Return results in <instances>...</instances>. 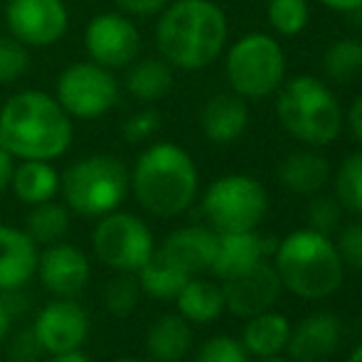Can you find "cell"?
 I'll return each instance as SVG.
<instances>
[{
    "mask_svg": "<svg viewBox=\"0 0 362 362\" xmlns=\"http://www.w3.org/2000/svg\"><path fill=\"white\" fill-rule=\"evenodd\" d=\"M229 45L227 13L215 0H170L156 23L158 54L180 72H200Z\"/></svg>",
    "mask_w": 362,
    "mask_h": 362,
    "instance_id": "cell-1",
    "label": "cell"
},
{
    "mask_svg": "<svg viewBox=\"0 0 362 362\" xmlns=\"http://www.w3.org/2000/svg\"><path fill=\"white\" fill-rule=\"evenodd\" d=\"M131 195L151 217L173 219L195 205L200 170L190 153L175 141H153L129 168Z\"/></svg>",
    "mask_w": 362,
    "mask_h": 362,
    "instance_id": "cell-2",
    "label": "cell"
},
{
    "mask_svg": "<svg viewBox=\"0 0 362 362\" xmlns=\"http://www.w3.org/2000/svg\"><path fill=\"white\" fill-rule=\"evenodd\" d=\"M74 141V119L54 94L23 89L0 106V144L15 160H57Z\"/></svg>",
    "mask_w": 362,
    "mask_h": 362,
    "instance_id": "cell-3",
    "label": "cell"
},
{
    "mask_svg": "<svg viewBox=\"0 0 362 362\" xmlns=\"http://www.w3.org/2000/svg\"><path fill=\"white\" fill-rule=\"evenodd\" d=\"M272 257L284 291L300 300H325L345 281V267L333 237L310 227L286 234L276 242Z\"/></svg>",
    "mask_w": 362,
    "mask_h": 362,
    "instance_id": "cell-4",
    "label": "cell"
},
{
    "mask_svg": "<svg viewBox=\"0 0 362 362\" xmlns=\"http://www.w3.org/2000/svg\"><path fill=\"white\" fill-rule=\"evenodd\" d=\"M274 96L279 126L300 146L325 148L340 139L345 111L325 79L310 74L286 76Z\"/></svg>",
    "mask_w": 362,
    "mask_h": 362,
    "instance_id": "cell-5",
    "label": "cell"
},
{
    "mask_svg": "<svg viewBox=\"0 0 362 362\" xmlns=\"http://www.w3.org/2000/svg\"><path fill=\"white\" fill-rule=\"evenodd\" d=\"M62 202L72 215L99 219L121 210L131 195L129 165L111 153H94L64 168Z\"/></svg>",
    "mask_w": 362,
    "mask_h": 362,
    "instance_id": "cell-6",
    "label": "cell"
},
{
    "mask_svg": "<svg viewBox=\"0 0 362 362\" xmlns=\"http://www.w3.org/2000/svg\"><path fill=\"white\" fill-rule=\"evenodd\" d=\"M224 76L229 91L242 96L244 101L269 99L288 76L286 52L274 35L254 30L227 45Z\"/></svg>",
    "mask_w": 362,
    "mask_h": 362,
    "instance_id": "cell-7",
    "label": "cell"
},
{
    "mask_svg": "<svg viewBox=\"0 0 362 362\" xmlns=\"http://www.w3.org/2000/svg\"><path fill=\"white\" fill-rule=\"evenodd\" d=\"M202 217L217 234L259 229L269 212V192L262 180L247 173L219 175L202 192Z\"/></svg>",
    "mask_w": 362,
    "mask_h": 362,
    "instance_id": "cell-8",
    "label": "cell"
},
{
    "mask_svg": "<svg viewBox=\"0 0 362 362\" xmlns=\"http://www.w3.org/2000/svg\"><path fill=\"white\" fill-rule=\"evenodd\" d=\"M158 244L144 217L114 210L99 217L91 229V252L114 274H139L156 254Z\"/></svg>",
    "mask_w": 362,
    "mask_h": 362,
    "instance_id": "cell-9",
    "label": "cell"
},
{
    "mask_svg": "<svg viewBox=\"0 0 362 362\" xmlns=\"http://www.w3.org/2000/svg\"><path fill=\"white\" fill-rule=\"evenodd\" d=\"M54 99L72 119L94 121L116 109L121 84L111 69L91 62H72L54 81Z\"/></svg>",
    "mask_w": 362,
    "mask_h": 362,
    "instance_id": "cell-10",
    "label": "cell"
},
{
    "mask_svg": "<svg viewBox=\"0 0 362 362\" xmlns=\"http://www.w3.org/2000/svg\"><path fill=\"white\" fill-rule=\"evenodd\" d=\"M141 30L134 18L111 10L99 13L86 23L84 47L91 62L111 69H126L134 59L141 57Z\"/></svg>",
    "mask_w": 362,
    "mask_h": 362,
    "instance_id": "cell-11",
    "label": "cell"
},
{
    "mask_svg": "<svg viewBox=\"0 0 362 362\" xmlns=\"http://www.w3.org/2000/svg\"><path fill=\"white\" fill-rule=\"evenodd\" d=\"M35 338L40 340L45 355H59L81 350L91 335L89 310L76 298H49L33 315Z\"/></svg>",
    "mask_w": 362,
    "mask_h": 362,
    "instance_id": "cell-12",
    "label": "cell"
},
{
    "mask_svg": "<svg viewBox=\"0 0 362 362\" xmlns=\"http://www.w3.org/2000/svg\"><path fill=\"white\" fill-rule=\"evenodd\" d=\"M5 23L25 47H52L67 35L69 10L64 0H8Z\"/></svg>",
    "mask_w": 362,
    "mask_h": 362,
    "instance_id": "cell-13",
    "label": "cell"
},
{
    "mask_svg": "<svg viewBox=\"0 0 362 362\" xmlns=\"http://www.w3.org/2000/svg\"><path fill=\"white\" fill-rule=\"evenodd\" d=\"M35 276L54 298H79L91 281V259L76 244L62 239L42 247Z\"/></svg>",
    "mask_w": 362,
    "mask_h": 362,
    "instance_id": "cell-14",
    "label": "cell"
},
{
    "mask_svg": "<svg viewBox=\"0 0 362 362\" xmlns=\"http://www.w3.org/2000/svg\"><path fill=\"white\" fill-rule=\"evenodd\" d=\"M219 284H222L224 305L237 318H252L262 310L274 308L284 293L281 279H279L272 259H264L262 264L249 269L242 276Z\"/></svg>",
    "mask_w": 362,
    "mask_h": 362,
    "instance_id": "cell-15",
    "label": "cell"
},
{
    "mask_svg": "<svg viewBox=\"0 0 362 362\" xmlns=\"http://www.w3.org/2000/svg\"><path fill=\"white\" fill-rule=\"evenodd\" d=\"M343 343V323L330 310H315L291 325L286 353L291 362H323Z\"/></svg>",
    "mask_w": 362,
    "mask_h": 362,
    "instance_id": "cell-16",
    "label": "cell"
},
{
    "mask_svg": "<svg viewBox=\"0 0 362 362\" xmlns=\"http://www.w3.org/2000/svg\"><path fill=\"white\" fill-rule=\"evenodd\" d=\"M217 239L219 234L210 224H185L180 229H173L158 252L173 262L177 269L187 276H202L212 269L217 254Z\"/></svg>",
    "mask_w": 362,
    "mask_h": 362,
    "instance_id": "cell-17",
    "label": "cell"
},
{
    "mask_svg": "<svg viewBox=\"0 0 362 362\" xmlns=\"http://www.w3.org/2000/svg\"><path fill=\"white\" fill-rule=\"evenodd\" d=\"M274 249H276V244L272 247V244L259 234V229L219 234L217 254H215V262H212L210 272L215 274L219 281H229V279L247 274L249 269L262 264L264 259H272Z\"/></svg>",
    "mask_w": 362,
    "mask_h": 362,
    "instance_id": "cell-18",
    "label": "cell"
},
{
    "mask_svg": "<svg viewBox=\"0 0 362 362\" xmlns=\"http://www.w3.org/2000/svg\"><path fill=\"white\" fill-rule=\"evenodd\" d=\"M40 247L23 227L0 222V293L25 288L37 274Z\"/></svg>",
    "mask_w": 362,
    "mask_h": 362,
    "instance_id": "cell-19",
    "label": "cell"
},
{
    "mask_svg": "<svg viewBox=\"0 0 362 362\" xmlns=\"http://www.w3.org/2000/svg\"><path fill=\"white\" fill-rule=\"evenodd\" d=\"M249 104L234 91H219L205 101L200 111V129L210 144L229 146L237 144L249 129Z\"/></svg>",
    "mask_w": 362,
    "mask_h": 362,
    "instance_id": "cell-20",
    "label": "cell"
},
{
    "mask_svg": "<svg viewBox=\"0 0 362 362\" xmlns=\"http://www.w3.org/2000/svg\"><path fill=\"white\" fill-rule=\"evenodd\" d=\"M276 177L284 190L300 197H310L325 190V185L333 177V168L318 148L300 146L281 158L276 168Z\"/></svg>",
    "mask_w": 362,
    "mask_h": 362,
    "instance_id": "cell-21",
    "label": "cell"
},
{
    "mask_svg": "<svg viewBox=\"0 0 362 362\" xmlns=\"http://www.w3.org/2000/svg\"><path fill=\"white\" fill-rule=\"evenodd\" d=\"M62 187V173L57 170L52 160H18L10 180V192L15 200L28 207L40 202L57 200Z\"/></svg>",
    "mask_w": 362,
    "mask_h": 362,
    "instance_id": "cell-22",
    "label": "cell"
},
{
    "mask_svg": "<svg viewBox=\"0 0 362 362\" xmlns=\"http://www.w3.org/2000/svg\"><path fill=\"white\" fill-rule=\"evenodd\" d=\"M291 320L279 310L269 308L262 313L244 318L242 345L249 358H269V355H286V345L291 338Z\"/></svg>",
    "mask_w": 362,
    "mask_h": 362,
    "instance_id": "cell-23",
    "label": "cell"
},
{
    "mask_svg": "<svg viewBox=\"0 0 362 362\" xmlns=\"http://www.w3.org/2000/svg\"><path fill=\"white\" fill-rule=\"evenodd\" d=\"M192 343V325L180 313L160 315L146 333V350L153 362H182L190 355Z\"/></svg>",
    "mask_w": 362,
    "mask_h": 362,
    "instance_id": "cell-24",
    "label": "cell"
},
{
    "mask_svg": "<svg viewBox=\"0 0 362 362\" xmlns=\"http://www.w3.org/2000/svg\"><path fill=\"white\" fill-rule=\"evenodd\" d=\"M175 308L190 325H210L222 318L227 310L224 305L222 284L210 281L205 276H190L182 286L180 293L175 296Z\"/></svg>",
    "mask_w": 362,
    "mask_h": 362,
    "instance_id": "cell-25",
    "label": "cell"
},
{
    "mask_svg": "<svg viewBox=\"0 0 362 362\" xmlns=\"http://www.w3.org/2000/svg\"><path fill=\"white\" fill-rule=\"evenodd\" d=\"M175 84V69L158 54V57H139L126 67L124 86L141 104H156L165 99Z\"/></svg>",
    "mask_w": 362,
    "mask_h": 362,
    "instance_id": "cell-26",
    "label": "cell"
},
{
    "mask_svg": "<svg viewBox=\"0 0 362 362\" xmlns=\"http://www.w3.org/2000/svg\"><path fill=\"white\" fill-rule=\"evenodd\" d=\"M139 286L144 291V296L153 300H175V296L180 293L182 286L187 284V274L182 269H177L173 262H168L160 252L156 249L148 264L136 274Z\"/></svg>",
    "mask_w": 362,
    "mask_h": 362,
    "instance_id": "cell-27",
    "label": "cell"
},
{
    "mask_svg": "<svg viewBox=\"0 0 362 362\" xmlns=\"http://www.w3.org/2000/svg\"><path fill=\"white\" fill-rule=\"evenodd\" d=\"M72 224V212L64 202L47 200L30 207V215L25 219V232L33 237L37 247H49L54 242H62Z\"/></svg>",
    "mask_w": 362,
    "mask_h": 362,
    "instance_id": "cell-28",
    "label": "cell"
},
{
    "mask_svg": "<svg viewBox=\"0 0 362 362\" xmlns=\"http://www.w3.org/2000/svg\"><path fill=\"white\" fill-rule=\"evenodd\" d=\"M323 76L348 84L362 76V37H338L323 52Z\"/></svg>",
    "mask_w": 362,
    "mask_h": 362,
    "instance_id": "cell-29",
    "label": "cell"
},
{
    "mask_svg": "<svg viewBox=\"0 0 362 362\" xmlns=\"http://www.w3.org/2000/svg\"><path fill=\"white\" fill-rule=\"evenodd\" d=\"M333 195L345 212L362 219V148L348 153L333 175Z\"/></svg>",
    "mask_w": 362,
    "mask_h": 362,
    "instance_id": "cell-30",
    "label": "cell"
},
{
    "mask_svg": "<svg viewBox=\"0 0 362 362\" xmlns=\"http://www.w3.org/2000/svg\"><path fill=\"white\" fill-rule=\"evenodd\" d=\"M267 20L281 37H298L310 23V5L308 0H269Z\"/></svg>",
    "mask_w": 362,
    "mask_h": 362,
    "instance_id": "cell-31",
    "label": "cell"
},
{
    "mask_svg": "<svg viewBox=\"0 0 362 362\" xmlns=\"http://www.w3.org/2000/svg\"><path fill=\"white\" fill-rule=\"evenodd\" d=\"M144 291L139 286L136 274H114L104 286V308L109 310L114 318H129L136 308H139Z\"/></svg>",
    "mask_w": 362,
    "mask_h": 362,
    "instance_id": "cell-32",
    "label": "cell"
},
{
    "mask_svg": "<svg viewBox=\"0 0 362 362\" xmlns=\"http://www.w3.org/2000/svg\"><path fill=\"white\" fill-rule=\"evenodd\" d=\"M343 215H345V210L338 202V197L323 195V192L310 195V202H308V207H305V222H308V227L315 229V232L330 234V237L340 229Z\"/></svg>",
    "mask_w": 362,
    "mask_h": 362,
    "instance_id": "cell-33",
    "label": "cell"
},
{
    "mask_svg": "<svg viewBox=\"0 0 362 362\" xmlns=\"http://www.w3.org/2000/svg\"><path fill=\"white\" fill-rule=\"evenodd\" d=\"M30 69V47L13 37L0 35V86L15 84Z\"/></svg>",
    "mask_w": 362,
    "mask_h": 362,
    "instance_id": "cell-34",
    "label": "cell"
},
{
    "mask_svg": "<svg viewBox=\"0 0 362 362\" xmlns=\"http://www.w3.org/2000/svg\"><path fill=\"white\" fill-rule=\"evenodd\" d=\"M335 249L340 254L345 272L362 274V219H353V222H343L340 229L333 237Z\"/></svg>",
    "mask_w": 362,
    "mask_h": 362,
    "instance_id": "cell-35",
    "label": "cell"
},
{
    "mask_svg": "<svg viewBox=\"0 0 362 362\" xmlns=\"http://www.w3.org/2000/svg\"><path fill=\"white\" fill-rule=\"evenodd\" d=\"M192 362H252L242 340L232 335H212L197 348Z\"/></svg>",
    "mask_w": 362,
    "mask_h": 362,
    "instance_id": "cell-36",
    "label": "cell"
},
{
    "mask_svg": "<svg viewBox=\"0 0 362 362\" xmlns=\"http://www.w3.org/2000/svg\"><path fill=\"white\" fill-rule=\"evenodd\" d=\"M3 348L8 362H45V358H47L40 340L35 338L33 328H13V333L8 335Z\"/></svg>",
    "mask_w": 362,
    "mask_h": 362,
    "instance_id": "cell-37",
    "label": "cell"
},
{
    "mask_svg": "<svg viewBox=\"0 0 362 362\" xmlns=\"http://www.w3.org/2000/svg\"><path fill=\"white\" fill-rule=\"evenodd\" d=\"M160 114L151 106L131 114L129 119L121 124V136L129 144H148L151 139H156V134L160 131Z\"/></svg>",
    "mask_w": 362,
    "mask_h": 362,
    "instance_id": "cell-38",
    "label": "cell"
},
{
    "mask_svg": "<svg viewBox=\"0 0 362 362\" xmlns=\"http://www.w3.org/2000/svg\"><path fill=\"white\" fill-rule=\"evenodd\" d=\"M116 10L129 18H158L170 5V0H114Z\"/></svg>",
    "mask_w": 362,
    "mask_h": 362,
    "instance_id": "cell-39",
    "label": "cell"
},
{
    "mask_svg": "<svg viewBox=\"0 0 362 362\" xmlns=\"http://www.w3.org/2000/svg\"><path fill=\"white\" fill-rule=\"evenodd\" d=\"M0 298H3L5 308H8V313L13 315L15 323H18L20 318H25V315H30V308H33V303H30V296L25 293V288L3 291V293H0Z\"/></svg>",
    "mask_w": 362,
    "mask_h": 362,
    "instance_id": "cell-40",
    "label": "cell"
},
{
    "mask_svg": "<svg viewBox=\"0 0 362 362\" xmlns=\"http://www.w3.org/2000/svg\"><path fill=\"white\" fill-rule=\"evenodd\" d=\"M345 124H348L353 139L362 146V94L353 99V104L348 106V114H345Z\"/></svg>",
    "mask_w": 362,
    "mask_h": 362,
    "instance_id": "cell-41",
    "label": "cell"
},
{
    "mask_svg": "<svg viewBox=\"0 0 362 362\" xmlns=\"http://www.w3.org/2000/svg\"><path fill=\"white\" fill-rule=\"evenodd\" d=\"M15 156L0 144V192L10 190V180H13V170H15Z\"/></svg>",
    "mask_w": 362,
    "mask_h": 362,
    "instance_id": "cell-42",
    "label": "cell"
},
{
    "mask_svg": "<svg viewBox=\"0 0 362 362\" xmlns=\"http://www.w3.org/2000/svg\"><path fill=\"white\" fill-rule=\"evenodd\" d=\"M323 8L333 10V13H343V15H355L362 8V0H318Z\"/></svg>",
    "mask_w": 362,
    "mask_h": 362,
    "instance_id": "cell-43",
    "label": "cell"
},
{
    "mask_svg": "<svg viewBox=\"0 0 362 362\" xmlns=\"http://www.w3.org/2000/svg\"><path fill=\"white\" fill-rule=\"evenodd\" d=\"M13 328H15V320H13V315L8 313V308H5L3 298H0V348H3V343L8 340V335L13 333Z\"/></svg>",
    "mask_w": 362,
    "mask_h": 362,
    "instance_id": "cell-44",
    "label": "cell"
},
{
    "mask_svg": "<svg viewBox=\"0 0 362 362\" xmlns=\"http://www.w3.org/2000/svg\"><path fill=\"white\" fill-rule=\"evenodd\" d=\"M45 362H91L89 355L84 350H72V353H59V355H47Z\"/></svg>",
    "mask_w": 362,
    "mask_h": 362,
    "instance_id": "cell-45",
    "label": "cell"
},
{
    "mask_svg": "<svg viewBox=\"0 0 362 362\" xmlns=\"http://www.w3.org/2000/svg\"><path fill=\"white\" fill-rule=\"evenodd\" d=\"M254 362H291L284 355H269V358H254Z\"/></svg>",
    "mask_w": 362,
    "mask_h": 362,
    "instance_id": "cell-46",
    "label": "cell"
},
{
    "mask_svg": "<svg viewBox=\"0 0 362 362\" xmlns=\"http://www.w3.org/2000/svg\"><path fill=\"white\" fill-rule=\"evenodd\" d=\"M348 362H362V343L358 345V348H353V353H350Z\"/></svg>",
    "mask_w": 362,
    "mask_h": 362,
    "instance_id": "cell-47",
    "label": "cell"
},
{
    "mask_svg": "<svg viewBox=\"0 0 362 362\" xmlns=\"http://www.w3.org/2000/svg\"><path fill=\"white\" fill-rule=\"evenodd\" d=\"M114 362H148V360H141V358H134V355H126V358H119Z\"/></svg>",
    "mask_w": 362,
    "mask_h": 362,
    "instance_id": "cell-48",
    "label": "cell"
},
{
    "mask_svg": "<svg viewBox=\"0 0 362 362\" xmlns=\"http://www.w3.org/2000/svg\"><path fill=\"white\" fill-rule=\"evenodd\" d=\"M355 18H358V28H360V33H362V8L355 13Z\"/></svg>",
    "mask_w": 362,
    "mask_h": 362,
    "instance_id": "cell-49",
    "label": "cell"
}]
</instances>
